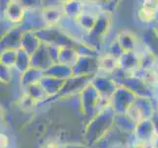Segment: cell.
Here are the masks:
<instances>
[{"instance_id": "obj_2", "label": "cell", "mask_w": 158, "mask_h": 148, "mask_svg": "<svg viewBox=\"0 0 158 148\" xmlns=\"http://www.w3.org/2000/svg\"><path fill=\"white\" fill-rule=\"evenodd\" d=\"M118 65V59L112 56H107L103 57L101 60V68L103 70H106L108 72L113 71Z\"/></svg>"}, {"instance_id": "obj_1", "label": "cell", "mask_w": 158, "mask_h": 148, "mask_svg": "<svg viewBox=\"0 0 158 148\" xmlns=\"http://www.w3.org/2000/svg\"><path fill=\"white\" fill-rule=\"evenodd\" d=\"M158 10V2L156 1H145L139 9V17L143 22H151L156 17Z\"/></svg>"}, {"instance_id": "obj_3", "label": "cell", "mask_w": 158, "mask_h": 148, "mask_svg": "<svg viewBox=\"0 0 158 148\" xmlns=\"http://www.w3.org/2000/svg\"><path fill=\"white\" fill-rule=\"evenodd\" d=\"M46 148H55V146H53V145H47Z\"/></svg>"}]
</instances>
